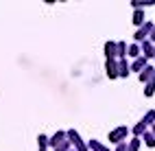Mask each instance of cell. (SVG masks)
Segmentation results:
<instances>
[{
	"instance_id": "16",
	"label": "cell",
	"mask_w": 155,
	"mask_h": 151,
	"mask_svg": "<svg viewBox=\"0 0 155 151\" xmlns=\"http://www.w3.org/2000/svg\"><path fill=\"white\" fill-rule=\"evenodd\" d=\"M127 53H129V44L127 42H118V59H127Z\"/></svg>"
},
{
	"instance_id": "13",
	"label": "cell",
	"mask_w": 155,
	"mask_h": 151,
	"mask_svg": "<svg viewBox=\"0 0 155 151\" xmlns=\"http://www.w3.org/2000/svg\"><path fill=\"white\" fill-rule=\"evenodd\" d=\"M127 57H131V59H138V57H142V48H140V44H129V53H127Z\"/></svg>"
},
{
	"instance_id": "24",
	"label": "cell",
	"mask_w": 155,
	"mask_h": 151,
	"mask_svg": "<svg viewBox=\"0 0 155 151\" xmlns=\"http://www.w3.org/2000/svg\"><path fill=\"white\" fill-rule=\"evenodd\" d=\"M151 132H153V136H155V125H153V127H151Z\"/></svg>"
},
{
	"instance_id": "8",
	"label": "cell",
	"mask_w": 155,
	"mask_h": 151,
	"mask_svg": "<svg viewBox=\"0 0 155 151\" xmlns=\"http://www.w3.org/2000/svg\"><path fill=\"white\" fill-rule=\"evenodd\" d=\"M147 66H149V59L147 57H138V59H133V62H131V72H138L140 75Z\"/></svg>"
},
{
	"instance_id": "10",
	"label": "cell",
	"mask_w": 155,
	"mask_h": 151,
	"mask_svg": "<svg viewBox=\"0 0 155 151\" xmlns=\"http://www.w3.org/2000/svg\"><path fill=\"white\" fill-rule=\"evenodd\" d=\"M129 72H131V64L127 59H118V77L125 79V77H129Z\"/></svg>"
},
{
	"instance_id": "14",
	"label": "cell",
	"mask_w": 155,
	"mask_h": 151,
	"mask_svg": "<svg viewBox=\"0 0 155 151\" xmlns=\"http://www.w3.org/2000/svg\"><path fill=\"white\" fill-rule=\"evenodd\" d=\"M131 22L136 24V29H140L144 22H147V20H144V11H140V9H138V11H133V18H131Z\"/></svg>"
},
{
	"instance_id": "6",
	"label": "cell",
	"mask_w": 155,
	"mask_h": 151,
	"mask_svg": "<svg viewBox=\"0 0 155 151\" xmlns=\"http://www.w3.org/2000/svg\"><path fill=\"white\" fill-rule=\"evenodd\" d=\"M105 75L109 79H118V59H107L105 62Z\"/></svg>"
},
{
	"instance_id": "18",
	"label": "cell",
	"mask_w": 155,
	"mask_h": 151,
	"mask_svg": "<svg viewBox=\"0 0 155 151\" xmlns=\"http://www.w3.org/2000/svg\"><path fill=\"white\" fill-rule=\"evenodd\" d=\"M140 145H142V138H131L127 143V151H140Z\"/></svg>"
},
{
	"instance_id": "1",
	"label": "cell",
	"mask_w": 155,
	"mask_h": 151,
	"mask_svg": "<svg viewBox=\"0 0 155 151\" xmlns=\"http://www.w3.org/2000/svg\"><path fill=\"white\" fill-rule=\"evenodd\" d=\"M129 134H131V129L127 125H118V127H114L111 132H109L107 140H109L111 145H120V143H127V136Z\"/></svg>"
},
{
	"instance_id": "19",
	"label": "cell",
	"mask_w": 155,
	"mask_h": 151,
	"mask_svg": "<svg viewBox=\"0 0 155 151\" xmlns=\"http://www.w3.org/2000/svg\"><path fill=\"white\" fill-rule=\"evenodd\" d=\"M48 143H50V138H48L46 134H39V136H37V145H39V149H42V147L48 149Z\"/></svg>"
},
{
	"instance_id": "21",
	"label": "cell",
	"mask_w": 155,
	"mask_h": 151,
	"mask_svg": "<svg viewBox=\"0 0 155 151\" xmlns=\"http://www.w3.org/2000/svg\"><path fill=\"white\" fill-rule=\"evenodd\" d=\"M127 143H129V140H127ZM127 143H120V145H116V149H114V151H127Z\"/></svg>"
},
{
	"instance_id": "15",
	"label": "cell",
	"mask_w": 155,
	"mask_h": 151,
	"mask_svg": "<svg viewBox=\"0 0 155 151\" xmlns=\"http://www.w3.org/2000/svg\"><path fill=\"white\" fill-rule=\"evenodd\" d=\"M140 120H142V123L147 125V127H153V125H155V109H149V112L144 114Z\"/></svg>"
},
{
	"instance_id": "7",
	"label": "cell",
	"mask_w": 155,
	"mask_h": 151,
	"mask_svg": "<svg viewBox=\"0 0 155 151\" xmlns=\"http://www.w3.org/2000/svg\"><path fill=\"white\" fill-rule=\"evenodd\" d=\"M140 48H142V57H147V59H155V44L151 42V39L142 42V44H140Z\"/></svg>"
},
{
	"instance_id": "11",
	"label": "cell",
	"mask_w": 155,
	"mask_h": 151,
	"mask_svg": "<svg viewBox=\"0 0 155 151\" xmlns=\"http://www.w3.org/2000/svg\"><path fill=\"white\" fill-rule=\"evenodd\" d=\"M147 132H149V127L144 125L142 120H138V123H136V125L131 127V134H133V138H142V136L147 134Z\"/></svg>"
},
{
	"instance_id": "20",
	"label": "cell",
	"mask_w": 155,
	"mask_h": 151,
	"mask_svg": "<svg viewBox=\"0 0 155 151\" xmlns=\"http://www.w3.org/2000/svg\"><path fill=\"white\" fill-rule=\"evenodd\" d=\"M153 94H155V86H153V83H147V86H144V96L151 99Z\"/></svg>"
},
{
	"instance_id": "22",
	"label": "cell",
	"mask_w": 155,
	"mask_h": 151,
	"mask_svg": "<svg viewBox=\"0 0 155 151\" xmlns=\"http://www.w3.org/2000/svg\"><path fill=\"white\" fill-rule=\"evenodd\" d=\"M149 39H151V42H153V44H155V29H153V33H151V35H149Z\"/></svg>"
},
{
	"instance_id": "5",
	"label": "cell",
	"mask_w": 155,
	"mask_h": 151,
	"mask_svg": "<svg viewBox=\"0 0 155 151\" xmlns=\"http://www.w3.org/2000/svg\"><path fill=\"white\" fill-rule=\"evenodd\" d=\"M103 53H105V59H118V42H105L103 46Z\"/></svg>"
},
{
	"instance_id": "25",
	"label": "cell",
	"mask_w": 155,
	"mask_h": 151,
	"mask_svg": "<svg viewBox=\"0 0 155 151\" xmlns=\"http://www.w3.org/2000/svg\"><path fill=\"white\" fill-rule=\"evenodd\" d=\"M70 151H74V149H70Z\"/></svg>"
},
{
	"instance_id": "23",
	"label": "cell",
	"mask_w": 155,
	"mask_h": 151,
	"mask_svg": "<svg viewBox=\"0 0 155 151\" xmlns=\"http://www.w3.org/2000/svg\"><path fill=\"white\" fill-rule=\"evenodd\" d=\"M149 83H153V86H155V75H153V79H151V81H149Z\"/></svg>"
},
{
	"instance_id": "2",
	"label": "cell",
	"mask_w": 155,
	"mask_h": 151,
	"mask_svg": "<svg viewBox=\"0 0 155 151\" xmlns=\"http://www.w3.org/2000/svg\"><path fill=\"white\" fill-rule=\"evenodd\" d=\"M153 29H155V24L147 20V22H144L140 29H136V33H133V42H136V44H142V42H147V39H149V35L153 33Z\"/></svg>"
},
{
	"instance_id": "9",
	"label": "cell",
	"mask_w": 155,
	"mask_h": 151,
	"mask_svg": "<svg viewBox=\"0 0 155 151\" xmlns=\"http://www.w3.org/2000/svg\"><path fill=\"white\" fill-rule=\"evenodd\" d=\"M153 75H155V66H151V64H149V66H147V68H144L142 72L138 75V79H140V81H142L144 86H147V83L151 81V79H153Z\"/></svg>"
},
{
	"instance_id": "17",
	"label": "cell",
	"mask_w": 155,
	"mask_h": 151,
	"mask_svg": "<svg viewBox=\"0 0 155 151\" xmlns=\"http://www.w3.org/2000/svg\"><path fill=\"white\" fill-rule=\"evenodd\" d=\"M142 143L147 145V147H151V149L155 147V136H153V132H151V129H149V132L142 136Z\"/></svg>"
},
{
	"instance_id": "3",
	"label": "cell",
	"mask_w": 155,
	"mask_h": 151,
	"mask_svg": "<svg viewBox=\"0 0 155 151\" xmlns=\"http://www.w3.org/2000/svg\"><path fill=\"white\" fill-rule=\"evenodd\" d=\"M68 140H70V145H72L74 151H90L87 143L81 138V134L77 132V129H68Z\"/></svg>"
},
{
	"instance_id": "4",
	"label": "cell",
	"mask_w": 155,
	"mask_h": 151,
	"mask_svg": "<svg viewBox=\"0 0 155 151\" xmlns=\"http://www.w3.org/2000/svg\"><path fill=\"white\" fill-rule=\"evenodd\" d=\"M66 140H68V132L59 129V132H55L53 136H50V143H48V147H50V149H57L61 143H66Z\"/></svg>"
},
{
	"instance_id": "12",
	"label": "cell",
	"mask_w": 155,
	"mask_h": 151,
	"mask_svg": "<svg viewBox=\"0 0 155 151\" xmlns=\"http://www.w3.org/2000/svg\"><path fill=\"white\" fill-rule=\"evenodd\" d=\"M87 147H90V151H111L109 147H105V145H103L101 140H96V138L87 140Z\"/></svg>"
}]
</instances>
